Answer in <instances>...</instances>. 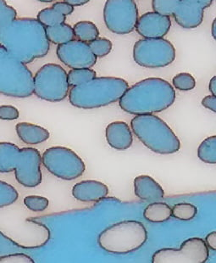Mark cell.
<instances>
[{
  "instance_id": "1f68e13d",
  "label": "cell",
  "mask_w": 216,
  "mask_h": 263,
  "mask_svg": "<svg viewBox=\"0 0 216 263\" xmlns=\"http://www.w3.org/2000/svg\"><path fill=\"white\" fill-rule=\"evenodd\" d=\"M17 11L15 8L8 5L5 0H0V27H5L17 19Z\"/></svg>"
},
{
  "instance_id": "9a60e30c",
  "label": "cell",
  "mask_w": 216,
  "mask_h": 263,
  "mask_svg": "<svg viewBox=\"0 0 216 263\" xmlns=\"http://www.w3.org/2000/svg\"><path fill=\"white\" fill-rule=\"evenodd\" d=\"M56 53L60 61L72 70L92 69L97 63L88 44L78 39L58 45Z\"/></svg>"
},
{
  "instance_id": "8992f818",
  "label": "cell",
  "mask_w": 216,
  "mask_h": 263,
  "mask_svg": "<svg viewBox=\"0 0 216 263\" xmlns=\"http://www.w3.org/2000/svg\"><path fill=\"white\" fill-rule=\"evenodd\" d=\"M148 240V231L141 222L127 220L104 229L97 236L100 248L109 253L124 255L141 248Z\"/></svg>"
},
{
  "instance_id": "277c9868",
  "label": "cell",
  "mask_w": 216,
  "mask_h": 263,
  "mask_svg": "<svg viewBox=\"0 0 216 263\" xmlns=\"http://www.w3.org/2000/svg\"><path fill=\"white\" fill-rule=\"evenodd\" d=\"M41 163L38 149H21L10 142H0V173L15 171L16 180L25 188H36L41 184Z\"/></svg>"
},
{
  "instance_id": "52a82bcc",
  "label": "cell",
  "mask_w": 216,
  "mask_h": 263,
  "mask_svg": "<svg viewBox=\"0 0 216 263\" xmlns=\"http://www.w3.org/2000/svg\"><path fill=\"white\" fill-rule=\"evenodd\" d=\"M0 95L27 98L33 95V75L27 65L0 46Z\"/></svg>"
},
{
  "instance_id": "6da1fadb",
  "label": "cell",
  "mask_w": 216,
  "mask_h": 263,
  "mask_svg": "<svg viewBox=\"0 0 216 263\" xmlns=\"http://www.w3.org/2000/svg\"><path fill=\"white\" fill-rule=\"evenodd\" d=\"M0 46L27 65L46 57L50 43L46 27L37 20L19 18L0 27Z\"/></svg>"
},
{
  "instance_id": "836d02e7",
  "label": "cell",
  "mask_w": 216,
  "mask_h": 263,
  "mask_svg": "<svg viewBox=\"0 0 216 263\" xmlns=\"http://www.w3.org/2000/svg\"><path fill=\"white\" fill-rule=\"evenodd\" d=\"M19 117V111L13 105H0V120L13 121Z\"/></svg>"
},
{
  "instance_id": "8d00e7d4",
  "label": "cell",
  "mask_w": 216,
  "mask_h": 263,
  "mask_svg": "<svg viewBox=\"0 0 216 263\" xmlns=\"http://www.w3.org/2000/svg\"><path fill=\"white\" fill-rule=\"evenodd\" d=\"M204 242L208 246V248L216 251V231H213L209 233V234H207Z\"/></svg>"
},
{
  "instance_id": "ba28073f",
  "label": "cell",
  "mask_w": 216,
  "mask_h": 263,
  "mask_svg": "<svg viewBox=\"0 0 216 263\" xmlns=\"http://www.w3.org/2000/svg\"><path fill=\"white\" fill-rule=\"evenodd\" d=\"M0 234L12 244L23 249H38L49 243V227L32 218L13 217L0 221Z\"/></svg>"
},
{
  "instance_id": "f546056e",
  "label": "cell",
  "mask_w": 216,
  "mask_h": 263,
  "mask_svg": "<svg viewBox=\"0 0 216 263\" xmlns=\"http://www.w3.org/2000/svg\"><path fill=\"white\" fill-rule=\"evenodd\" d=\"M173 86L179 91L187 92L196 88V79L193 76L187 72H182L173 78Z\"/></svg>"
},
{
  "instance_id": "7c38bea8",
  "label": "cell",
  "mask_w": 216,
  "mask_h": 263,
  "mask_svg": "<svg viewBox=\"0 0 216 263\" xmlns=\"http://www.w3.org/2000/svg\"><path fill=\"white\" fill-rule=\"evenodd\" d=\"M175 57V46L167 39H139L134 44V61L144 68H163L172 64Z\"/></svg>"
},
{
  "instance_id": "603a6c76",
  "label": "cell",
  "mask_w": 216,
  "mask_h": 263,
  "mask_svg": "<svg viewBox=\"0 0 216 263\" xmlns=\"http://www.w3.org/2000/svg\"><path fill=\"white\" fill-rule=\"evenodd\" d=\"M75 37L78 40L89 44L95 39H99L100 30L97 26L90 21H81L75 23L73 27Z\"/></svg>"
},
{
  "instance_id": "3957f363",
  "label": "cell",
  "mask_w": 216,
  "mask_h": 263,
  "mask_svg": "<svg viewBox=\"0 0 216 263\" xmlns=\"http://www.w3.org/2000/svg\"><path fill=\"white\" fill-rule=\"evenodd\" d=\"M129 84L117 77H99L83 85L75 86L69 92V101L74 107L92 110L105 107L121 100Z\"/></svg>"
},
{
  "instance_id": "484cf974",
  "label": "cell",
  "mask_w": 216,
  "mask_h": 263,
  "mask_svg": "<svg viewBox=\"0 0 216 263\" xmlns=\"http://www.w3.org/2000/svg\"><path fill=\"white\" fill-rule=\"evenodd\" d=\"M37 21L45 27H53L56 25L65 23L66 16L56 11L54 8H44L37 15Z\"/></svg>"
},
{
  "instance_id": "7402d4cb",
  "label": "cell",
  "mask_w": 216,
  "mask_h": 263,
  "mask_svg": "<svg viewBox=\"0 0 216 263\" xmlns=\"http://www.w3.org/2000/svg\"><path fill=\"white\" fill-rule=\"evenodd\" d=\"M46 35L49 43L51 42L58 45L72 41L75 37L73 27L66 22L46 27Z\"/></svg>"
},
{
  "instance_id": "30bf717a",
  "label": "cell",
  "mask_w": 216,
  "mask_h": 263,
  "mask_svg": "<svg viewBox=\"0 0 216 263\" xmlns=\"http://www.w3.org/2000/svg\"><path fill=\"white\" fill-rule=\"evenodd\" d=\"M69 92L67 72L58 64H45L33 77V93L41 100L61 102L68 96Z\"/></svg>"
},
{
  "instance_id": "d590c367",
  "label": "cell",
  "mask_w": 216,
  "mask_h": 263,
  "mask_svg": "<svg viewBox=\"0 0 216 263\" xmlns=\"http://www.w3.org/2000/svg\"><path fill=\"white\" fill-rule=\"evenodd\" d=\"M201 104L204 108L216 113V96L207 95L202 100Z\"/></svg>"
},
{
  "instance_id": "4fadbf2b",
  "label": "cell",
  "mask_w": 216,
  "mask_h": 263,
  "mask_svg": "<svg viewBox=\"0 0 216 263\" xmlns=\"http://www.w3.org/2000/svg\"><path fill=\"white\" fill-rule=\"evenodd\" d=\"M105 26L114 34H130L139 21V8L134 0H108L104 7Z\"/></svg>"
},
{
  "instance_id": "8fae6325",
  "label": "cell",
  "mask_w": 216,
  "mask_h": 263,
  "mask_svg": "<svg viewBox=\"0 0 216 263\" xmlns=\"http://www.w3.org/2000/svg\"><path fill=\"white\" fill-rule=\"evenodd\" d=\"M42 164L49 173L63 180H75L85 172L84 161L72 149L54 146L42 154Z\"/></svg>"
},
{
  "instance_id": "d4e9b609",
  "label": "cell",
  "mask_w": 216,
  "mask_h": 263,
  "mask_svg": "<svg viewBox=\"0 0 216 263\" xmlns=\"http://www.w3.org/2000/svg\"><path fill=\"white\" fill-rule=\"evenodd\" d=\"M70 87L83 85L97 78V72L92 69H76L71 70L67 73Z\"/></svg>"
},
{
  "instance_id": "44dd1931",
  "label": "cell",
  "mask_w": 216,
  "mask_h": 263,
  "mask_svg": "<svg viewBox=\"0 0 216 263\" xmlns=\"http://www.w3.org/2000/svg\"><path fill=\"white\" fill-rule=\"evenodd\" d=\"M144 217L147 221L153 223L167 222L172 217V208L166 203H151L145 207Z\"/></svg>"
},
{
  "instance_id": "5b68a950",
  "label": "cell",
  "mask_w": 216,
  "mask_h": 263,
  "mask_svg": "<svg viewBox=\"0 0 216 263\" xmlns=\"http://www.w3.org/2000/svg\"><path fill=\"white\" fill-rule=\"evenodd\" d=\"M133 134L146 148L160 155H170L181 149V142L170 126L156 115H140L131 121Z\"/></svg>"
},
{
  "instance_id": "5bb4252c",
  "label": "cell",
  "mask_w": 216,
  "mask_h": 263,
  "mask_svg": "<svg viewBox=\"0 0 216 263\" xmlns=\"http://www.w3.org/2000/svg\"><path fill=\"white\" fill-rule=\"evenodd\" d=\"M209 257L204 239L194 237L185 240L179 249H160L152 256V263H205Z\"/></svg>"
},
{
  "instance_id": "ffe728a7",
  "label": "cell",
  "mask_w": 216,
  "mask_h": 263,
  "mask_svg": "<svg viewBox=\"0 0 216 263\" xmlns=\"http://www.w3.org/2000/svg\"><path fill=\"white\" fill-rule=\"evenodd\" d=\"M18 137L25 144L36 145L46 141L50 134L44 127L29 122H19L15 126Z\"/></svg>"
},
{
  "instance_id": "f1b7e54d",
  "label": "cell",
  "mask_w": 216,
  "mask_h": 263,
  "mask_svg": "<svg viewBox=\"0 0 216 263\" xmlns=\"http://www.w3.org/2000/svg\"><path fill=\"white\" fill-rule=\"evenodd\" d=\"M91 50L97 58L107 57L113 49V44L109 39L105 37H99L88 44Z\"/></svg>"
},
{
  "instance_id": "e0dca14e",
  "label": "cell",
  "mask_w": 216,
  "mask_h": 263,
  "mask_svg": "<svg viewBox=\"0 0 216 263\" xmlns=\"http://www.w3.org/2000/svg\"><path fill=\"white\" fill-rule=\"evenodd\" d=\"M105 138L112 149L126 151L133 144V134L126 122L115 121L108 125L105 129Z\"/></svg>"
},
{
  "instance_id": "9c48e42d",
  "label": "cell",
  "mask_w": 216,
  "mask_h": 263,
  "mask_svg": "<svg viewBox=\"0 0 216 263\" xmlns=\"http://www.w3.org/2000/svg\"><path fill=\"white\" fill-rule=\"evenodd\" d=\"M212 4V0H153L152 7L158 14L174 16L182 28L193 29L202 24L204 10Z\"/></svg>"
},
{
  "instance_id": "d6a6232c",
  "label": "cell",
  "mask_w": 216,
  "mask_h": 263,
  "mask_svg": "<svg viewBox=\"0 0 216 263\" xmlns=\"http://www.w3.org/2000/svg\"><path fill=\"white\" fill-rule=\"evenodd\" d=\"M0 263H36L34 260L24 253H14L0 256Z\"/></svg>"
},
{
  "instance_id": "ab89813d",
  "label": "cell",
  "mask_w": 216,
  "mask_h": 263,
  "mask_svg": "<svg viewBox=\"0 0 216 263\" xmlns=\"http://www.w3.org/2000/svg\"><path fill=\"white\" fill-rule=\"evenodd\" d=\"M212 36L216 41V18L213 21L211 27Z\"/></svg>"
},
{
  "instance_id": "d6986e66",
  "label": "cell",
  "mask_w": 216,
  "mask_h": 263,
  "mask_svg": "<svg viewBox=\"0 0 216 263\" xmlns=\"http://www.w3.org/2000/svg\"><path fill=\"white\" fill-rule=\"evenodd\" d=\"M134 192L140 200L158 202L165 196L160 183L148 175H140L134 180Z\"/></svg>"
},
{
  "instance_id": "e575fe53",
  "label": "cell",
  "mask_w": 216,
  "mask_h": 263,
  "mask_svg": "<svg viewBox=\"0 0 216 263\" xmlns=\"http://www.w3.org/2000/svg\"><path fill=\"white\" fill-rule=\"evenodd\" d=\"M52 8H54L56 11H58L60 14L64 15V16H67L70 15L74 12V7L69 5L68 3L66 1H58V2L54 3Z\"/></svg>"
},
{
  "instance_id": "83f0119b",
  "label": "cell",
  "mask_w": 216,
  "mask_h": 263,
  "mask_svg": "<svg viewBox=\"0 0 216 263\" xmlns=\"http://www.w3.org/2000/svg\"><path fill=\"white\" fill-rule=\"evenodd\" d=\"M19 193L12 185L0 180V208L10 206L18 200Z\"/></svg>"
},
{
  "instance_id": "cb8c5ba5",
  "label": "cell",
  "mask_w": 216,
  "mask_h": 263,
  "mask_svg": "<svg viewBox=\"0 0 216 263\" xmlns=\"http://www.w3.org/2000/svg\"><path fill=\"white\" fill-rule=\"evenodd\" d=\"M200 161L207 164H216V135L208 137L199 144L197 151Z\"/></svg>"
},
{
  "instance_id": "74e56055",
  "label": "cell",
  "mask_w": 216,
  "mask_h": 263,
  "mask_svg": "<svg viewBox=\"0 0 216 263\" xmlns=\"http://www.w3.org/2000/svg\"><path fill=\"white\" fill-rule=\"evenodd\" d=\"M209 90L212 95L216 96V76L210 79L209 83Z\"/></svg>"
},
{
  "instance_id": "4dcf8cb0",
  "label": "cell",
  "mask_w": 216,
  "mask_h": 263,
  "mask_svg": "<svg viewBox=\"0 0 216 263\" xmlns=\"http://www.w3.org/2000/svg\"><path fill=\"white\" fill-rule=\"evenodd\" d=\"M27 208L33 212H43L49 207V201L47 198L40 195H28L23 200Z\"/></svg>"
},
{
  "instance_id": "7a4b0ae2",
  "label": "cell",
  "mask_w": 216,
  "mask_h": 263,
  "mask_svg": "<svg viewBox=\"0 0 216 263\" xmlns=\"http://www.w3.org/2000/svg\"><path fill=\"white\" fill-rule=\"evenodd\" d=\"M175 98V90L168 81L148 78L130 87L119 100V105L128 114L152 115L167 110Z\"/></svg>"
},
{
  "instance_id": "f35d334b",
  "label": "cell",
  "mask_w": 216,
  "mask_h": 263,
  "mask_svg": "<svg viewBox=\"0 0 216 263\" xmlns=\"http://www.w3.org/2000/svg\"><path fill=\"white\" fill-rule=\"evenodd\" d=\"M66 2L73 7H75V6H82V5H86L88 1V0H66Z\"/></svg>"
},
{
  "instance_id": "ac0fdd59",
  "label": "cell",
  "mask_w": 216,
  "mask_h": 263,
  "mask_svg": "<svg viewBox=\"0 0 216 263\" xmlns=\"http://www.w3.org/2000/svg\"><path fill=\"white\" fill-rule=\"evenodd\" d=\"M109 188L97 180H84L77 183L72 189V195L81 202H97L105 199Z\"/></svg>"
},
{
  "instance_id": "2e32d148",
  "label": "cell",
  "mask_w": 216,
  "mask_h": 263,
  "mask_svg": "<svg viewBox=\"0 0 216 263\" xmlns=\"http://www.w3.org/2000/svg\"><path fill=\"white\" fill-rule=\"evenodd\" d=\"M171 27L170 16L148 12L140 16L136 23V32L144 39H164Z\"/></svg>"
},
{
  "instance_id": "4316f807",
  "label": "cell",
  "mask_w": 216,
  "mask_h": 263,
  "mask_svg": "<svg viewBox=\"0 0 216 263\" xmlns=\"http://www.w3.org/2000/svg\"><path fill=\"white\" fill-rule=\"evenodd\" d=\"M197 207L191 203L182 202L176 204L172 208V216L180 221H191L197 215Z\"/></svg>"
}]
</instances>
